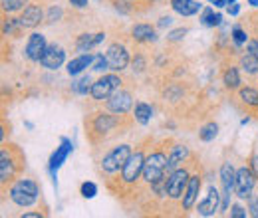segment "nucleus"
Returning a JSON list of instances; mask_svg holds the SVG:
<instances>
[{"label":"nucleus","mask_w":258,"mask_h":218,"mask_svg":"<svg viewBox=\"0 0 258 218\" xmlns=\"http://www.w3.org/2000/svg\"><path fill=\"white\" fill-rule=\"evenodd\" d=\"M94 105L96 107L90 109L86 113V119H84L86 139L94 149L101 147L103 143H107V141H111V139H115L119 135H125L129 129L135 125L133 113L117 115V113L105 109L99 103H94Z\"/></svg>","instance_id":"obj_1"},{"label":"nucleus","mask_w":258,"mask_h":218,"mask_svg":"<svg viewBox=\"0 0 258 218\" xmlns=\"http://www.w3.org/2000/svg\"><path fill=\"white\" fill-rule=\"evenodd\" d=\"M153 143V137H145L141 141H137L135 149H133V155L129 157V161L123 165V169L105 181V187L107 190L119 198L123 204H127L133 200L137 188H139V183H141V175H143V167H145V157H147V151Z\"/></svg>","instance_id":"obj_2"},{"label":"nucleus","mask_w":258,"mask_h":218,"mask_svg":"<svg viewBox=\"0 0 258 218\" xmlns=\"http://www.w3.org/2000/svg\"><path fill=\"white\" fill-rule=\"evenodd\" d=\"M169 145L171 139H153L147 157H145V167H143V175H141V183L135 192V196L145 190L147 187H153L155 183H159L163 177H167V163H169ZM133 196V200H135ZM131 200V204H133Z\"/></svg>","instance_id":"obj_3"},{"label":"nucleus","mask_w":258,"mask_h":218,"mask_svg":"<svg viewBox=\"0 0 258 218\" xmlns=\"http://www.w3.org/2000/svg\"><path fill=\"white\" fill-rule=\"evenodd\" d=\"M197 163H199V157L193 155V159L189 163H185L183 167H179L173 173H169V177H167V198H165L163 216L175 214L173 210H177V216H181V198L185 194V188L189 185V179L193 175V169Z\"/></svg>","instance_id":"obj_4"},{"label":"nucleus","mask_w":258,"mask_h":218,"mask_svg":"<svg viewBox=\"0 0 258 218\" xmlns=\"http://www.w3.org/2000/svg\"><path fill=\"white\" fill-rule=\"evenodd\" d=\"M26 167L24 151L14 143H2L0 149V190L4 192L10 187Z\"/></svg>","instance_id":"obj_5"},{"label":"nucleus","mask_w":258,"mask_h":218,"mask_svg":"<svg viewBox=\"0 0 258 218\" xmlns=\"http://www.w3.org/2000/svg\"><path fill=\"white\" fill-rule=\"evenodd\" d=\"M18 206V208H32L42 202V188L30 177H18L10 187L2 192V198H6Z\"/></svg>","instance_id":"obj_6"},{"label":"nucleus","mask_w":258,"mask_h":218,"mask_svg":"<svg viewBox=\"0 0 258 218\" xmlns=\"http://www.w3.org/2000/svg\"><path fill=\"white\" fill-rule=\"evenodd\" d=\"M131 155H133V147L129 143H119V145L111 147L107 153H103L97 159V173L103 177V181L115 177L123 169V165L127 163Z\"/></svg>","instance_id":"obj_7"},{"label":"nucleus","mask_w":258,"mask_h":218,"mask_svg":"<svg viewBox=\"0 0 258 218\" xmlns=\"http://www.w3.org/2000/svg\"><path fill=\"white\" fill-rule=\"evenodd\" d=\"M105 58H107L111 71L123 74L125 69H129V63H131V58H133V42H131V38L129 36H115L105 48Z\"/></svg>","instance_id":"obj_8"},{"label":"nucleus","mask_w":258,"mask_h":218,"mask_svg":"<svg viewBox=\"0 0 258 218\" xmlns=\"http://www.w3.org/2000/svg\"><path fill=\"white\" fill-rule=\"evenodd\" d=\"M127 78L119 71H103L92 86V94H90V101L92 103H105L111 95L117 90H121L123 86H127Z\"/></svg>","instance_id":"obj_9"},{"label":"nucleus","mask_w":258,"mask_h":218,"mask_svg":"<svg viewBox=\"0 0 258 218\" xmlns=\"http://www.w3.org/2000/svg\"><path fill=\"white\" fill-rule=\"evenodd\" d=\"M230 101L250 119H258V88L254 84L240 86L236 92L230 94Z\"/></svg>","instance_id":"obj_10"},{"label":"nucleus","mask_w":258,"mask_h":218,"mask_svg":"<svg viewBox=\"0 0 258 218\" xmlns=\"http://www.w3.org/2000/svg\"><path fill=\"white\" fill-rule=\"evenodd\" d=\"M203 179H205V173H203V167H201V161L195 165L193 175L189 179V185L185 188V194L181 198V216H187L191 210H195L197 202H199V194H201V188H203Z\"/></svg>","instance_id":"obj_11"},{"label":"nucleus","mask_w":258,"mask_h":218,"mask_svg":"<svg viewBox=\"0 0 258 218\" xmlns=\"http://www.w3.org/2000/svg\"><path fill=\"white\" fill-rule=\"evenodd\" d=\"M133 86L127 84V86H123L121 90H117L115 94L111 95L105 103H101L105 109H109V111H113V113H117V115H129L131 111H133V105H135V95H133Z\"/></svg>","instance_id":"obj_12"},{"label":"nucleus","mask_w":258,"mask_h":218,"mask_svg":"<svg viewBox=\"0 0 258 218\" xmlns=\"http://www.w3.org/2000/svg\"><path fill=\"white\" fill-rule=\"evenodd\" d=\"M20 26L26 30H36L38 26H42L46 22V4H42V0H32L20 14H18Z\"/></svg>","instance_id":"obj_13"},{"label":"nucleus","mask_w":258,"mask_h":218,"mask_svg":"<svg viewBox=\"0 0 258 218\" xmlns=\"http://www.w3.org/2000/svg\"><path fill=\"white\" fill-rule=\"evenodd\" d=\"M221 84L226 92H236L242 86V71L236 63V58H223L221 63Z\"/></svg>","instance_id":"obj_14"},{"label":"nucleus","mask_w":258,"mask_h":218,"mask_svg":"<svg viewBox=\"0 0 258 218\" xmlns=\"http://www.w3.org/2000/svg\"><path fill=\"white\" fill-rule=\"evenodd\" d=\"M258 185V177L254 175V171L248 167V165H242L236 169V188H234V194L240 198V200H246Z\"/></svg>","instance_id":"obj_15"},{"label":"nucleus","mask_w":258,"mask_h":218,"mask_svg":"<svg viewBox=\"0 0 258 218\" xmlns=\"http://www.w3.org/2000/svg\"><path fill=\"white\" fill-rule=\"evenodd\" d=\"M127 36L137 46H153L159 40V28L149 22H137L129 28Z\"/></svg>","instance_id":"obj_16"},{"label":"nucleus","mask_w":258,"mask_h":218,"mask_svg":"<svg viewBox=\"0 0 258 218\" xmlns=\"http://www.w3.org/2000/svg\"><path fill=\"white\" fill-rule=\"evenodd\" d=\"M66 58H68L66 46H62L60 42H52V44H48V48H46V52H44V56L40 60V65L44 69L56 71L66 63Z\"/></svg>","instance_id":"obj_17"},{"label":"nucleus","mask_w":258,"mask_h":218,"mask_svg":"<svg viewBox=\"0 0 258 218\" xmlns=\"http://www.w3.org/2000/svg\"><path fill=\"white\" fill-rule=\"evenodd\" d=\"M221 192H219V188L215 187L213 183L209 185L207 188V194H205V198L201 200V202H197V206H195V210H197V214L199 216H215L217 212H221Z\"/></svg>","instance_id":"obj_18"},{"label":"nucleus","mask_w":258,"mask_h":218,"mask_svg":"<svg viewBox=\"0 0 258 218\" xmlns=\"http://www.w3.org/2000/svg\"><path fill=\"white\" fill-rule=\"evenodd\" d=\"M193 151L189 145L181 143V141H175L171 139V145H169V163H167V173H173L175 169L183 167L185 163H189L193 159Z\"/></svg>","instance_id":"obj_19"},{"label":"nucleus","mask_w":258,"mask_h":218,"mask_svg":"<svg viewBox=\"0 0 258 218\" xmlns=\"http://www.w3.org/2000/svg\"><path fill=\"white\" fill-rule=\"evenodd\" d=\"M48 48V40L42 32L32 30L28 34V40H26V46H24V58L32 63H40L44 52Z\"/></svg>","instance_id":"obj_20"},{"label":"nucleus","mask_w":258,"mask_h":218,"mask_svg":"<svg viewBox=\"0 0 258 218\" xmlns=\"http://www.w3.org/2000/svg\"><path fill=\"white\" fill-rule=\"evenodd\" d=\"M107 34L105 32H82L76 36L74 40V50L78 54H88V52H94L101 42H105Z\"/></svg>","instance_id":"obj_21"},{"label":"nucleus","mask_w":258,"mask_h":218,"mask_svg":"<svg viewBox=\"0 0 258 218\" xmlns=\"http://www.w3.org/2000/svg\"><path fill=\"white\" fill-rule=\"evenodd\" d=\"M72 149H74L72 141L64 137L62 143H60V147H56V151H54L52 157H50V161H48V171H50V175L54 177V181H56V173H58V169L64 165V161L68 159V155L72 153Z\"/></svg>","instance_id":"obj_22"},{"label":"nucleus","mask_w":258,"mask_h":218,"mask_svg":"<svg viewBox=\"0 0 258 218\" xmlns=\"http://www.w3.org/2000/svg\"><path fill=\"white\" fill-rule=\"evenodd\" d=\"M169 6L175 14L183 16V18H191L203 10V4L199 0H169Z\"/></svg>","instance_id":"obj_23"},{"label":"nucleus","mask_w":258,"mask_h":218,"mask_svg":"<svg viewBox=\"0 0 258 218\" xmlns=\"http://www.w3.org/2000/svg\"><path fill=\"white\" fill-rule=\"evenodd\" d=\"M94 56L96 54H78L76 58H72L68 65H66V71H68V76H72V78H76V76H80V74H84L88 67H92V63H94Z\"/></svg>","instance_id":"obj_24"},{"label":"nucleus","mask_w":258,"mask_h":218,"mask_svg":"<svg viewBox=\"0 0 258 218\" xmlns=\"http://www.w3.org/2000/svg\"><path fill=\"white\" fill-rule=\"evenodd\" d=\"M236 63H238V67H240V71L254 84L258 80V60L256 58H252L246 50L242 52V54H238L236 56Z\"/></svg>","instance_id":"obj_25"},{"label":"nucleus","mask_w":258,"mask_h":218,"mask_svg":"<svg viewBox=\"0 0 258 218\" xmlns=\"http://www.w3.org/2000/svg\"><path fill=\"white\" fill-rule=\"evenodd\" d=\"M131 113H133V119H135V123L137 125H147L151 119H153L155 109H153V105L147 103V101H135Z\"/></svg>","instance_id":"obj_26"},{"label":"nucleus","mask_w":258,"mask_h":218,"mask_svg":"<svg viewBox=\"0 0 258 218\" xmlns=\"http://www.w3.org/2000/svg\"><path fill=\"white\" fill-rule=\"evenodd\" d=\"M24 28L20 26L18 16H4L2 14V36L4 38H18L22 36Z\"/></svg>","instance_id":"obj_27"},{"label":"nucleus","mask_w":258,"mask_h":218,"mask_svg":"<svg viewBox=\"0 0 258 218\" xmlns=\"http://www.w3.org/2000/svg\"><path fill=\"white\" fill-rule=\"evenodd\" d=\"M201 24L207 26V28H219L223 24V14L221 12H215L213 6H207L201 10V16H199Z\"/></svg>","instance_id":"obj_28"},{"label":"nucleus","mask_w":258,"mask_h":218,"mask_svg":"<svg viewBox=\"0 0 258 218\" xmlns=\"http://www.w3.org/2000/svg\"><path fill=\"white\" fill-rule=\"evenodd\" d=\"M32 0H0V8L4 16H18Z\"/></svg>","instance_id":"obj_29"},{"label":"nucleus","mask_w":258,"mask_h":218,"mask_svg":"<svg viewBox=\"0 0 258 218\" xmlns=\"http://www.w3.org/2000/svg\"><path fill=\"white\" fill-rule=\"evenodd\" d=\"M217 135H219V123H217V121H207V123H203L199 127V139H201L203 143L215 141Z\"/></svg>","instance_id":"obj_30"},{"label":"nucleus","mask_w":258,"mask_h":218,"mask_svg":"<svg viewBox=\"0 0 258 218\" xmlns=\"http://www.w3.org/2000/svg\"><path fill=\"white\" fill-rule=\"evenodd\" d=\"M92 86H94V80H92V76H90V74H86V76H82L78 82H74V84H72V92H74L76 95L86 97V95L92 94Z\"/></svg>","instance_id":"obj_31"},{"label":"nucleus","mask_w":258,"mask_h":218,"mask_svg":"<svg viewBox=\"0 0 258 218\" xmlns=\"http://www.w3.org/2000/svg\"><path fill=\"white\" fill-rule=\"evenodd\" d=\"M230 38H232V42H234L236 46L244 48L246 42L250 40V34H248V30L244 28V24H234L232 30H230Z\"/></svg>","instance_id":"obj_32"},{"label":"nucleus","mask_w":258,"mask_h":218,"mask_svg":"<svg viewBox=\"0 0 258 218\" xmlns=\"http://www.w3.org/2000/svg\"><path fill=\"white\" fill-rule=\"evenodd\" d=\"M62 18H64V8L62 6H58V4H48L46 6V22L44 24L52 26V24L60 22Z\"/></svg>","instance_id":"obj_33"},{"label":"nucleus","mask_w":258,"mask_h":218,"mask_svg":"<svg viewBox=\"0 0 258 218\" xmlns=\"http://www.w3.org/2000/svg\"><path fill=\"white\" fill-rule=\"evenodd\" d=\"M187 34H189V24H187V26L173 28V30L165 36V42H167V44H171V46H175V44H179V42H181V40H183Z\"/></svg>","instance_id":"obj_34"},{"label":"nucleus","mask_w":258,"mask_h":218,"mask_svg":"<svg viewBox=\"0 0 258 218\" xmlns=\"http://www.w3.org/2000/svg\"><path fill=\"white\" fill-rule=\"evenodd\" d=\"M92 69L94 71H105V69H109V63H107V58H105V54H96L94 56V63H92Z\"/></svg>","instance_id":"obj_35"},{"label":"nucleus","mask_w":258,"mask_h":218,"mask_svg":"<svg viewBox=\"0 0 258 218\" xmlns=\"http://www.w3.org/2000/svg\"><path fill=\"white\" fill-rule=\"evenodd\" d=\"M246 208H248V216L258 218V192L256 190L246 198Z\"/></svg>","instance_id":"obj_36"},{"label":"nucleus","mask_w":258,"mask_h":218,"mask_svg":"<svg viewBox=\"0 0 258 218\" xmlns=\"http://www.w3.org/2000/svg\"><path fill=\"white\" fill-rule=\"evenodd\" d=\"M80 194H82L84 198H94V196L97 194V185L96 183H82Z\"/></svg>","instance_id":"obj_37"},{"label":"nucleus","mask_w":258,"mask_h":218,"mask_svg":"<svg viewBox=\"0 0 258 218\" xmlns=\"http://www.w3.org/2000/svg\"><path fill=\"white\" fill-rule=\"evenodd\" d=\"M230 216L246 218L248 216V208H244V206H240V204H230Z\"/></svg>","instance_id":"obj_38"},{"label":"nucleus","mask_w":258,"mask_h":218,"mask_svg":"<svg viewBox=\"0 0 258 218\" xmlns=\"http://www.w3.org/2000/svg\"><path fill=\"white\" fill-rule=\"evenodd\" d=\"M244 50H246V52H248L252 58H256V60H258V38H252V36H250V40L246 42Z\"/></svg>","instance_id":"obj_39"},{"label":"nucleus","mask_w":258,"mask_h":218,"mask_svg":"<svg viewBox=\"0 0 258 218\" xmlns=\"http://www.w3.org/2000/svg\"><path fill=\"white\" fill-rule=\"evenodd\" d=\"M68 2H70V6L76 8V10H84V8H88V4H90V0H68Z\"/></svg>","instance_id":"obj_40"},{"label":"nucleus","mask_w":258,"mask_h":218,"mask_svg":"<svg viewBox=\"0 0 258 218\" xmlns=\"http://www.w3.org/2000/svg\"><path fill=\"white\" fill-rule=\"evenodd\" d=\"M248 167L254 171V175L258 177V153H256V151H254L252 155L248 157Z\"/></svg>","instance_id":"obj_41"},{"label":"nucleus","mask_w":258,"mask_h":218,"mask_svg":"<svg viewBox=\"0 0 258 218\" xmlns=\"http://www.w3.org/2000/svg\"><path fill=\"white\" fill-rule=\"evenodd\" d=\"M155 26L157 28H169V26H173V16H163V18H159V22Z\"/></svg>","instance_id":"obj_42"},{"label":"nucleus","mask_w":258,"mask_h":218,"mask_svg":"<svg viewBox=\"0 0 258 218\" xmlns=\"http://www.w3.org/2000/svg\"><path fill=\"white\" fill-rule=\"evenodd\" d=\"M226 12H228L230 16H238V12H240V4H236V2H232V4H228V8H226Z\"/></svg>","instance_id":"obj_43"},{"label":"nucleus","mask_w":258,"mask_h":218,"mask_svg":"<svg viewBox=\"0 0 258 218\" xmlns=\"http://www.w3.org/2000/svg\"><path fill=\"white\" fill-rule=\"evenodd\" d=\"M246 2H248L252 8H258V0H246Z\"/></svg>","instance_id":"obj_44"},{"label":"nucleus","mask_w":258,"mask_h":218,"mask_svg":"<svg viewBox=\"0 0 258 218\" xmlns=\"http://www.w3.org/2000/svg\"><path fill=\"white\" fill-rule=\"evenodd\" d=\"M151 4H157V2H163V0H149Z\"/></svg>","instance_id":"obj_45"},{"label":"nucleus","mask_w":258,"mask_h":218,"mask_svg":"<svg viewBox=\"0 0 258 218\" xmlns=\"http://www.w3.org/2000/svg\"><path fill=\"white\" fill-rule=\"evenodd\" d=\"M232 2H236V0H228V4H232Z\"/></svg>","instance_id":"obj_46"},{"label":"nucleus","mask_w":258,"mask_h":218,"mask_svg":"<svg viewBox=\"0 0 258 218\" xmlns=\"http://www.w3.org/2000/svg\"><path fill=\"white\" fill-rule=\"evenodd\" d=\"M254 84H256V88H258V80H256V82H254Z\"/></svg>","instance_id":"obj_47"}]
</instances>
